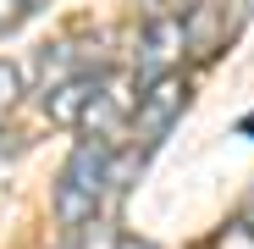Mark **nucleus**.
<instances>
[{"mask_svg":"<svg viewBox=\"0 0 254 249\" xmlns=\"http://www.w3.org/2000/svg\"><path fill=\"white\" fill-rule=\"evenodd\" d=\"M105 161H111V144L105 139H89L77 144L61 166V183H56V222L61 227H83L94 222L100 199H105Z\"/></svg>","mask_w":254,"mask_h":249,"instance_id":"1","label":"nucleus"},{"mask_svg":"<svg viewBox=\"0 0 254 249\" xmlns=\"http://www.w3.org/2000/svg\"><path fill=\"white\" fill-rule=\"evenodd\" d=\"M183 111H188V83H183L177 72L149 78V89L133 100V139H138V150H155L166 133L177 128Z\"/></svg>","mask_w":254,"mask_h":249,"instance_id":"2","label":"nucleus"},{"mask_svg":"<svg viewBox=\"0 0 254 249\" xmlns=\"http://www.w3.org/2000/svg\"><path fill=\"white\" fill-rule=\"evenodd\" d=\"M133 116V94H127V78H100V89H94V100L83 105V116H77V128H89L94 139H116L122 133V122Z\"/></svg>","mask_w":254,"mask_h":249,"instance_id":"3","label":"nucleus"},{"mask_svg":"<svg viewBox=\"0 0 254 249\" xmlns=\"http://www.w3.org/2000/svg\"><path fill=\"white\" fill-rule=\"evenodd\" d=\"M227 11H221V0H193V6L183 11V45L193 56H216L227 45Z\"/></svg>","mask_w":254,"mask_h":249,"instance_id":"4","label":"nucleus"},{"mask_svg":"<svg viewBox=\"0 0 254 249\" xmlns=\"http://www.w3.org/2000/svg\"><path fill=\"white\" fill-rule=\"evenodd\" d=\"M100 78H105V72H72V78L50 83V89H45V116L61 122V128H77V116H83V105L94 100Z\"/></svg>","mask_w":254,"mask_h":249,"instance_id":"5","label":"nucleus"},{"mask_svg":"<svg viewBox=\"0 0 254 249\" xmlns=\"http://www.w3.org/2000/svg\"><path fill=\"white\" fill-rule=\"evenodd\" d=\"M183 56V17H149L144 28V78H160V72H172V61Z\"/></svg>","mask_w":254,"mask_h":249,"instance_id":"6","label":"nucleus"},{"mask_svg":"<svg viewBox=\"0 0 254 249\" xmlns=\"http://www.w3.org/2000/svg\"><path fill=\"white\" fill-rule=\"evenodd\" d=\"M210 249H254V222H227Z\"/></svg>","mask_w":254,"mask_h":249,"instance_id":"7","label":"nucleus"},{"mask_svg":"<svg viewBox=\"0 0 254 249\" xmlns=\"http://www.w3.org/2000/svg\"><path fill=\"white\" fill-rule=\"evenodd\" d=\"M17 100H22V72H17L11 61H0V116H6Z\"/></svg>","mask_w":254,"mask_h":249,"instance_id":"8","label":"nucleus"},{"mask_svg":"<svg viewBox=\"0 0 254 249\" xmlns=\"http://www.w3.org/2000/svg\"><path fill=\"white\" fill-rule=\"evenodd\" d=\"M28 11H33V0H0V39L17 33V28L28 22Z\"/></svg>","mask_w":254,"mask_h":249,"instance_id":"9","label":"nucleus"},{"mask_svg":"<svg viewBox=\"0 0 254 249\" xmlns=\"http://www.w3.org/2000/svg\"><path fill=\"white\" fill-rule=\"evenodd\" d=\"M138 6H144L149 17H183V11L193 6V0H138Z\"/></svg>","mask_w":254,"mask_h":249,"instance_id":"10","label":"nucleus"},{"mask_svg":"<svg viewBox=\"0 0 254 249\" xmlns=\"http://www.w3.org/2000/svg\"><path fill=\"white\" fill-rule=\"evenodd\" d=\"M116 249H155V244H144V238H122Z\"/></svg>","mask_w":254,"mask_h":249,"instance_id":"11","label":"nucleus"},{"mask_svg":"<svg viewBox=\"0 0 254 249\" xmlns=\"http://www.w3.org/2000/svg\"><path fill=\"white\" fill-rule=\"evenodd\" d=\"M56 249H83V238H66V244H56Z\"/></svg>","mask_w":254,"mask_h":249,"instance_id":"12","label":"nucleus"},{"mask_svg":"<svg viewBox=\"0 0 254 249\" xmlns=\"http://www.w3.org/2000/svg\"><path fill=\"white\" fill-rule=\"evenodd\" d=\"M39 6H50V0H33V11H39Z\"/></svg>","mask_w":254,"mask_h":249,"instance_id":"13","label":"nucleus"},{"mask_svg":"<svg viewBox=\"0 0 254 249\" xmlns=\"http://www.w3.org/2000/svg\"><path fill=\"white\" fill-rule=\"evenodd\" d=\"M0 161H6V144H0Z\"/></svg>","mask_w":254,"mask_h":249,"instance_id":"14","label":"nucleus"}]
</instances>
